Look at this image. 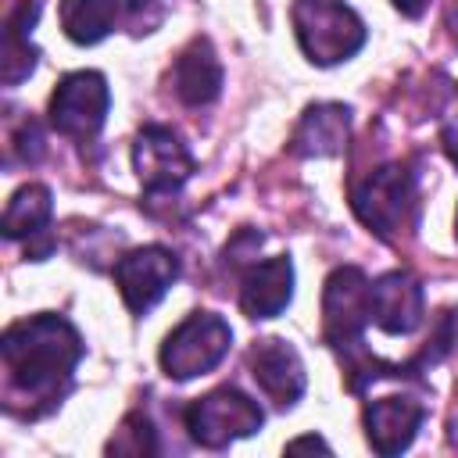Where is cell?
Wrapping results in <instances>:
<instances>
[{
    "label": "cell",
    "mask_w": 458,
    "mask_h": 458,
    "mask_svg": "<svg viewBox=\"0 0 458 458\" xmlns=\"http://www.w3.org/2000/svg\"><path fill=\"white\" fill-rule=\"evenodd\" d=\"M250 376L276 408H293L308 386V372L297 347L279 336H268L250 347Z\"/></svg>",
    "instance_id": "obj_10"
},
{
    "label": "cell",
    "mask_w": 458,
    "mask_h": 458,
    "mask_svg": "<svg viewBox=\"0 0 458 458\" xmlns=\"http://www.w3.org/2000/svg\"><path fill=\"white\" fill-rule=\"evenodd\" d=\"M229 344H233V329L222 315L215 311H193L186 315L161 344V369L168 379H197L204 372H211L225 354H229Z\"/></svg>",
    "instance_id": "obj_3"
},
{
    "label": "cell",
    "mask_w": 458,
    "mask_h": 458,
    "mask_svg": "<svg viewBox=\"0 0 458 458\" xmlns=\"http://www.w3.org/2000/svg\"><path fill=\"white\" fill-rule=\"evenodd\" d=\"M404 18H422L426 14V7H429V0H390Z\"/></svg>",
    "instance_id": "obj_25"
},
{
    "label": "cell",
    "mask_w": 458,
    "mask_h": 458,
    "mask_svg": "<svg viewBox=\"0 0 458 458\" xmlns=\"http://www.w3.org/2000/svg\"><path fill=\"white\" fill-rule=\"evenodd\" d=\"M372 322V283L358 265L329 272L322 290V336L326 344L351 351L361 347V333Z\"/></svg>",
    "instance_id": "obj_6"
},
{
    "label": "cell",
    "mask_w": 458,
    "mask_h": 458,
    "mask_svg": "<svg viewBox=\"0 0 458 458\" xmlns=\"http://www.w3.org/2000/svg\"><path fill=\"white\" fill-rule=\"evenodd\" d=\"M132 168L150 197L179 193L193 175V154L182 136L168 125H143L132 143Z\"/></svg>",
    "instance_id": "obj_8"
},
{
    "label": "cell",
    "mask_w": 458,
    "mask_h": 458,
    "mask_svg": "<svg viewBox=\"0 0 458 458\" xmlns=\"http://www.w3.org/2000/svg\"><path fill=\"white\" fill-rule=\"evenodd\" d=\"M175 279H179V258L157 243L136 247L114 261V286L132 315H147Z\"/></svg>",
    "instance_id": "obj_9"
},
{
    "label": "cell",
    "mask_w": 458,
    "mask_h": 458,
    "mask_svg": "<svg viewBox=\"0 0 458 458\" xmlns=\"http://www.w3.org/2000/svg\"><path fill=\"white\" fill-rule=\"evenodd\" d=\"M168 7H172V0H114V14L122 18V25L132 36L154 32L165 21Z\"/></svg>",
    "instance_id": "obj_19"
},
{
    "label": "cell",
    "mask_w": 458,
    "mask_h": 458,
    "mask_svg": "<svg viewBox=\"0 0 458 458\" xmlns=\"http://www.w3.org/2000/svg\"><path fill=\"white\" fill-rule=\"evenodd\" d=\"M293 32L311 64H340L365 47V21L344 0H297Z\"/></svg>",
    "instance_id": "obj_2"
},
{
    "label": "cell",
    "mask_w": 458,
    "mask_h": 458,
    "mask_svg": "<svg viewBox=\"0 0 458 458\" xmlns=\"http://www.w3.org/2000/svg\"><path fill=\"white\" fill-rule=\"evenodd\" d=\"M50 215H54V193H50V186L25 182V186H18L11 193L7 208H4L0 229H4L7 240H21V236L32 240V236H43L47 233Z\"/></svg>",
    "instance_id": "obj_17"
},
{
    "label": "cell",
    "mask_w": 458,
    "mask_h": 458,
    "mask_svg": "<svg viewBox=\"0 0 458 458\" xmlns=\"http://www.w3.org/2000/svg\"><path fill=\"white\" fill-rule=\"evenodd\" d=\"M39 150H43V136H39V125L29 118V122L21 125V132L14 136V143H11V157L36 161V157H39Z\"/></svg>",
    "instance_id": "obj_22"
},
{
    "label": "cell",
    "mask_w": 458,
    "mask_h": 458,
    "mask_svg": "<svg viewBox=\"0 0 458 458\" xmlns=\"http://www.w3.org/2000/svg\"><path fill=\"white\" fill-rule=\"evenodd\" d=\"M286 451H329V444H326L322 437L308 433V437H297V440H290V444H286Z\"/></svg>",
    "instance_id": "obj_24"
},
{
    "label": "cell",
    "mask_w": 458,
    "mask_h": 458,
    "mask_svg": "<svg viewBox=\"0 0 458 458\" xmlns=\"http://www.w3.org/2000/svg\"><path fill=\"white\" fill-rule=\"evenodd\" d=\"M454 236H458V211H454Z\"/></svg>",
    "instance_id": "obj_26"
},
{
    "label": "cell",
    "mask_w": 458,
    "mask_h": 458,
    "mask_svg": "<svg viewBox=\"0 0 458 458\" xmlns=\"http://www.w3.org/2000/svg\"><path fill=\"white\" fill-rule=\"evenodd\" d=\"M0 354L7 369V394L32 401V419L61 404L72 386V372L86 354L79 329L54 311L11 322L0 336Z\"/></svg>",
    "instance_id": "obj_1"
},
{
    "label": "cell",
    "mask_w": 458,
    "mask_h": 458,
    "mask_svg": "<svg viewBox=\"0 0 458 458\" xmlns=\"http://www.w3.org/2000/svg\"><path fill=\"white\" fill-rule=\"evenodd\" d=\"M182 422H186V433H190L193 444H200L208 451H218V447H229L233 440H240V437L258 433L261 422H265V411L243 390L218 386V390L190 401V408L182 411Z\"/></svg>",
    "instance_id": "obj_4"
},
{
    "label": "cell",
    "mask_w": 458,
    "mask_h": 458,
    "mask_svg": "<svg viewBox=\"0 0 458 458\" xmlns=\"http://www.w3.org/2000/svg\"><path fill=\"white\" fill-rule=\"evenodd\" d=\"M172 86L186 107H204L222 93V61L215 54L211 39L197 36L182 47V54L175 57V68H172Z\"/></svg>",
    "instance_id": "obj_14"
},
{
    "label": "cell",
    "mask_w": 458,
    "mask_h": 458,
    "mask_svg": "<svg viewBox=\"0 0 458 458\" xmlns=\"http://www.w3.org/2000/svg\"><path fill=\"white\" fill-rule=\"evenodd\" d=\"M351 208L376 236L394 240L408 225V215L415 208V172L401 161L369 172L351 190Z\"/></svg>",
    "instance_id": "obj_5"
},
{
    "label": "cell",
    "mask_w": 458,
    "mask_h": 458,
    "mask_svg": "<svg viewBox=\"0 0 458 458\" xmlns=\"http://www.w3.org/2000/svg\"><path fill=\"white\" fill-rule=\"evenodd\" d=\"M440 147H444V154H447V161L458 168V111L440 125Z\"/></svg>",
    "instance_id": "obj_23"
},
{
    "label": "cell",
    "mask_w": 458,
    "mask_h": 458,
    "mask_svg": "<svg viewBox=\"0 0 458 458\" xmlns=\"http://www.w3.org/2000/svg\"><path fill=\"white\" fill-rule=\"evenodd\" d=\"M61 14V29L72 43L79 47H93L100 43L111 25H114V0H61L57 4Z\"/></svg>",
    "instance_id": "obj_18"
},
{
    "label": "cell",
    "mask_w": 458,
    "mask_h": 458,
    "mask_svg": "<svg viewBox=\"0 0 458 458\" xmlns=\"http://www.w3.org/2000/svg\"><path fill=\"white\" fill-rule=\"evenodd\" d=\"M454 347H458V311H444V315L437 318L433 336L426 340V351H422L419 365H437V361L447 358Z\"/></svg>",
    "instance_id": "obj_21"
},
{
    "label": "cell",
    "mask_w": 458,
    "mask_h": 458,
    "mask_svg": "<svg viewBox=\"0 0 458 458\" xmlns=\"http://www.w3.org/2000/svg\"><path fill=\"white\" fill-rule=\"evenodd\" d=\"M426 293L411 272H386L372 283V322L390 336H408L422 326Z\"/></svg>",
    "instance_id": "obj_12"
},
{
    "label": "cell",
    "mask_w": 458,
    "mask_h": 458,
    "mask_svg": "<svg viewBox=\"0 0 458 458\" xmlns=\"http://www.w3.org/2000/svg\"><path fill=\"white\" fill-rule=\"evenodd\" d=\"M107 451H111V454H154L157 444H154V429H150L147 415L132 411V415L122 422V429L111 437Z\"/></svg>",
    "instance_id": "obj_20"
},
{
    "label": "cell",
    "mask_w": 458,
    "mask_h": 458,
    "mask_svg": "<svg viewBox=\"0 0 458 458\" xmlns=\"http://www.w3.org/2000/svg\"><path fill=\"white\" fill-rule=\"evenodd\" d=\"M361 419H365L369 447L383 458H394V454L411 447V440L426 419V404L419 397H408V394H390V397L369 401Z\"/></svg>",
    "instance_id": "obj_11"
},
{
    "label": "cell",
    "mask_w": 458,
    "mask_h": 458,
    "mask_svg": "<svg viewBox=\"0 0 458 458\" xmlns=\"http://www.w3.org/2000/svg\"><path fill=\"white\" fill-rule=\"evenodd\" d=\"M351 129V107L344 104H311L290 140V150L301 157H329L340 154Z\"/></svg>",
    "instance_id": "obj_15"
},
{
    "label": "cell",
    "mask_w": 458,
    "mask_h": 458,
    "mask_svg": "<svg viewBox=\"0 0 458 458\" xmlns=\"http://www.w3.org/2000/svg\"><path fill=\"white\" fill-rule=\"evenodd\" d=\"M39 18V0H21L7 21H4V54H0V64H4V86H18L21 79H29L36 72V57L39 50L32 47V25Z\"/></svg>",
    "instance_id": "obj_16"
},
{
    "label": "cell",
    "mask_w": 458,
    "mask_h": 458,
    "mask_svg": "<svg viewBox=\"0 0 458 458\" xmlns=\"http://www.w3.org/2000/svg\"><path fill=\"white\" fill-rule=\"evenodd\" d=\"M107 107H111L107 79L100 72H72L50 93V125L75 143H89L104 129Z\"/></svg>",
    "instance_id": "obj_7"
},
{
    "label": "cell",
    "mask_w": 458,
    "mask_h": 458,
    "mask_svg": "<svg viewBox=\"0 0 458 458\" xmlns=\"http://www.w3.org/2000/svg\"><path fill=\"white\" fill-rule=\"evenodd\" d=\"M293 301V261L286 254L258 261L243 272L240 308L247 318H276Z\"/></svg>",
    "instance_id": "obj_13"
}]
</instances>
